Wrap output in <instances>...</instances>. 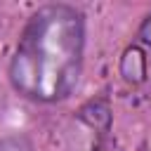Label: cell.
Returning <instances> with one entry per match:
<instances>
[{
    "label": "cell",
    "mask_w": 151,
    "mask_h": 151,
    "mask_svg": "<svg viewBox=\"0 0 151 151\" xmlns=\"http://www.w3.org/2000/svg\"><path fill=\"white\" fill-rule=\"evenodd\" d=\"M83 54V12L66 2L42 5L28 17L19 35L9 61V83L31 101H61L78 85Z\"/></svg>",
    "instance_id": "obj_1"
},
{
    "label": "cell",
    "mask_w": 151,
    "mask_h": 151,
    "mask_svg": "<svg viewBox=\"0 0 151 151\" xmlns=\"http://www.w3.org/2000/svg\"><path fill=\"white\" fill-rule=\"evenodd\" d=\"M120 71L125 76V80L130 83H142L144 76H146V59L139 50H127L125 57H123V64H120Z\"/></svg>",
    "instance_id": "obj_2"
},
{
    "label": "cell",
    "mask_w": 151,
    "mask_h": 151,
    "mask_svg": "<svg viewBox=\"0 0 151 151\" xmlns=\"http://www.w3.org/2000/svg\"><path fill=\"white\" fill-rule=\"evenodd\" d=\"M0 151H33V142L26 134H7L0 139Z\"/></svg>",
    "instance_id": "obj_3"
}]
</instances>
